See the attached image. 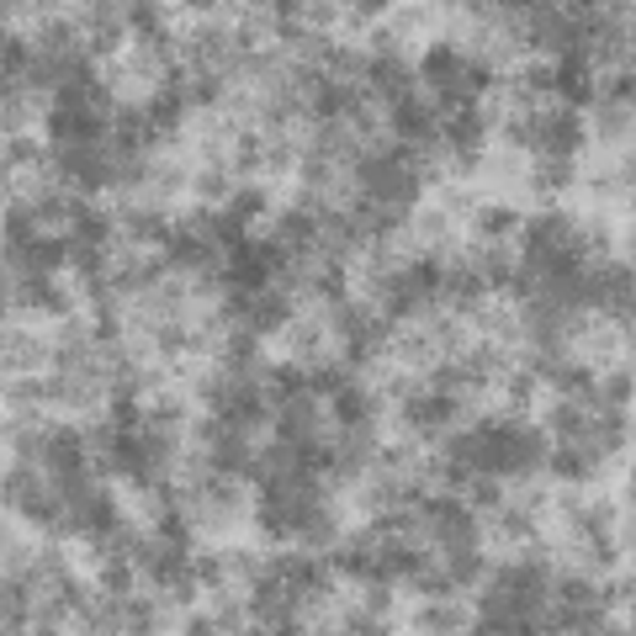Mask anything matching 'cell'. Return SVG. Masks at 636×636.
Instances as JSON below:
<instances>
[{
  "instance_id": "obj_1",
  "label": "cell",
  "mask_w": 636,
  "mask_h": 636,
  "mask_svg": "<svg viewBox=\"0 0 636 636\" xmlns=\"http://www.w3.org/2000/svg\"><path fill=\"white\" fill-rule=\"evenodd\" d=\"M233 191H239V181H233L228 165H197L191 170V202L197 207H228Z\"/></svg>"
},
{
  "instance_id": "obj_2",
  "label": "cell",
  "mask_w": 636,
  "mask_h": 636,
  "mask_svg": "<svg viewBox=\"0 0 636 636\" xmlns=\"http://www.w3.org/2000/svg\"><path fill=\"white\" fill-rule=\"evenodd\" d=\"M340 17H345V0H302V27L314 38H340Z\"/></svg>"
}]
</instances>
